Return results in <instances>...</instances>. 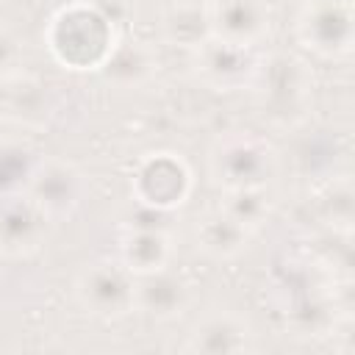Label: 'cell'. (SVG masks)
I'll return each mask as SVG.
<instances>
[{"instance_id": "6da1fadb", "label": "cell", "mask_w": 355, "mask_h": 355, "mask_svg": "<svg viewBox=\"0 0 355 355\" xmlns=\"http://www.w3.org/2000/svg\"><path fill=\"white\" fill-rule=\"evenodd\" d=\"M114 47V25L97 11V6H72L53 19L50 50L72 69L103 67Z\"/></svg>"}, {"instance_id": "7a4b0ae2", "label": "cell", "mask_w": 355, "mask_h": 355, "mask_svg": "<svg viewBox=\"0 0 355 355\" xmlns=\"http://www.w3.org/2000/svg\"><path fill=\"white\" fill-rule=\"evenodd\" d=\"M272 169H275L272 150L252 136H236V139L222 141L211 158V172L216 183H222L227 191L263 189Z\"/></svg>"}, {"instance_id": "3957f363", "label": "cell", "mask_w": 355, "mask_h": 355, "mask_svg": "<svg viewBox=\"0 0 355 355\" xmlns=\"http://www.w3.org/2000/svg\"><path fill=\"white\" fill-rule=\"evenodd\" d=\"M297 33L305 47L322 55H341L352 44V11L347 0H308Z\"/></svg>"}, {"instance_id": "277c9868", "label": "cell", "mask_w": 355, "mask_h": 355, "mask_svg": "<svg viewBox=\"0 0 355 355\" xmlns=\"http://www.w3.org/2000/svg\"><path fill=\"white\" fill-rule=\"evenodd\" d=\"M214 39L239 47H255L269 33L266 0H211L205 6Z\"/></svg>"}, {"instance_id": "5b68a950", "label": "cell", "mask_w": 355, "mask_h": 355, "mask_svg": "<svg viewBox=\"0 0 355 355\" xmlns=\"http://www.w3.org/2000/svg\"><path fill=\"white\" fill-rule=\"evenodd\" d=\"M78 297L94 316H122L133 308V275L125 266L94 263L80 275Z\"/></svg>"}, {"instance_id": "8992f818", "label": "cell", "mask_w": 355, "mask_h": 355, "mask_svg": "<svg viewBox=\"0 0 355 355\" xmlns=\"http://www.w3.org/2000/svg\"><path fill=\"white\" fill-rule=\"evenodd\" d=\"M189 186H191V180H189L186 164L175 155L161 153L141 164V169L136 172L133 191L144 205L166 211L169 205L183 202V197L189 194Z\"/></svg>"}, {"instance_id": "52a82bcc", "label": "cell", "mask_w": 355, "mask_h": 355, "mask_svg": "<svg viewBox=\"0 0 355 355\" xmlns=\"http://www.w3.org/2000/svg\"><path fill=\"white\" fill-rule=\"evenodd\" d=\"M194 50H197V69H200V75L211 86H216V89H236L255 69V61H252L247 47L227 44V42L214 39V36H208Z\"/></svg>"}, {"instance_id": "ba28073f", "label": "cell", "mask_w": 355, "mask_h": 355, "mask_svg": "<svg viewBox=\"0 0 355 355\" xmlns=\"http://www.w3.org/2000/svg\"><path fill=\"white\" fill-rule=\"evenodd\" d=\"M47 214L31 197H6L0 202V250L19 255L39 247Z\"/></svg>"}, {"instance_id": "9c48e42d", "label": "cell", "mask_w": 355, "mask_h": 355, "mask_svg": "<svg viewBox=\"0 0 355 355\" xmlns=\"http://www.w3.org/2000/svg\"><path fill=\"white\" fill-rule=\"evenodd\" d=\"M186 302H189V288L166 269L133 275V308L158 319H169L178 316L186 308Z\"/></svg>"}, {"instance_id": "30bf717a", "label": "cell", "mask_w": 355, "mask_h": 355, "mask_svg": "<svg viewBox=\"0 0 355 355\" xmlns=\"http://www.w3.org/2000/svg\"><path fill=\"white\" fill-rule=\"evenodd\" d=\"M47 216L67 214L78 205L80 197V175L67 164H44L31 178V194H28Z\"/></svg>"}, {"instance_id": "8fae6325", "label": "cell", "mask_w": 355, "mask_h": 355, "mask_svg": "<svg viewBox=\"0 0 355 355\" xmlns=\"http://www.w3.org/2000/svg\"><path fill=\"white\" fill-rule=\"evenodd\" d=\"M250 347V330L241 319L230 313H216L202 319L191 330L189 349L194 352H241Z\"/></svg>"}, {"instance_id": "7c38bea8", "label": "cell", "mask_w": 355, "mask_h": 355, "mask_svg": "<svg viewBox=\"0 0 355 355\" xmlns=\"http://www.w3.org/2000/svg\"><path fill=\"white\" fill-rule=\"evenodd\" d=\"M263 92L280 108H297L308 92V72L297 58L275 55L263 69Z\"/></svg>"}, {"instance_id": "4fadbf2b", "label": "cell", "mask_w": 355, "mask_h": 355, "mask_svg": "<svg viewBox=\"0 0 355 355\" xmlns=\"http://www.w3.org/2000/svg\"><path fill=\"white\" fill-rule=\"evenodd\" d=\"M247 239H250V230L241 222H236L230 214H225L222 208L214 211V214H208L200 222V227H197L200 247L208 255H214V258H230V255H236L247 244Z\"/></svg>"}, {"instance_id": "5bb4252c", "label": "cell", "mask_w": 355, "mask_h": 355, "mask_svg": "<svg viewBox=\"0 0 355 355\" xmlns=\"http://www.w3.org/2000/svg\"><path fill=\"white\" fill-rule=\"evenodd\" d=\"M166 258H169V241H166L164 230L139 227L122 244V263L130 275L158 272L166 266Z\"/></svg>"}, {"instance_id": "9a60e30c", "label": "cell", "mask_w": 355, "mask_h": 355, "mask_svg": "<svg viewBox=\"0 0 355 355\" xmlns=\"http://www.w3.org/2000/svg\"><path fill=\"white\" fill-rule=\"evenodd\" d=\"M153 67H155V61H153L147 47L122 44V47L111 50V55L103 64V72H105L108 80H114L119 86H136V83H144L153 75Z\"/></svg>"}, {"instance_id": "2e32d148", "label": "cell", "mask_w": 355, "mask_h": 355, "mask_svg": "<svg viewBox=\"0 0 355 355\" xmlns=\"http://www.w3.org/2000/svg\"><path fill=\"white\" fill-rule=\"evenodd\" d=\"M164 31H166V39L175 42V44L200 47V44L211 36L205 6H197V3L175 6V8L166 14V19H164Z\"/></svg>"}, {"instance_id": "e0dca14e", "label": "cell", "mask_w": 355, "mask_h": 355, "mask_svg": "<svg viewBox=\"0 0 355 355\" xmlns=\"http://www.w3.org/2000/svg\"><path fill=\"white\" fill-rule=\"evenodd\" d=\"M225 214H230L236 222H241L247 230L258 227L261 219L266 216V200H263V191L261 189H233L227 191V200L222 205Z\"/></svg>"}, {"instance_id": "ac0fdd59", "label": "cell", "mask_w": 355, "mask_h": 355, "mask_svg": "<svg viewBox=\"0 0 355 355\" xmlns=\"http://www.w3.org/2000/svg\"><path fill=\"white\" fill-rule=\"evenodd\" d=\"M17 64H19V44L8 31L0 28V75L11 72Z\"/></svg>"}]
</instances>
